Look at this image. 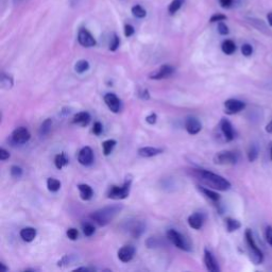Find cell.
Segmentation results:
<instances>
[{"instance_id":"obj_13","label":"cell","mask_w":272,"mask_h":272,"mask_svg":"<svg viewBox=\"0 0 272 272\" xmlns=\"http://www.w3.org/2000/svg\"><path fill=\"white\" fill-rule=\"evenodd\" d=\"M174 73V68L170 65H163L159 67L155 73L150 75V79L153 80H162V79H166L169 78L170 76H172Z\"/></svg>"},{"instance_id":"obj_53","label":"cell","mask_w":272,"mask_h":272,"mask_svg":"<svg viewBox=\"0 0 272 272\" xmlns=\"http://www.w3.org/2000/svg\"><path fill=\"white\" fill-rule=\"evenodd\" d=\"M0 267H1L2 268V271L3 272H5V271H7V268L4 266V264L3 263H0Z\"/></svg>"},{"instance_id":"obj_32","label":"cell","mask_w":272,"mask_h":272,"mask_svg":"<svg viewBox=\"0 0 272 272\" xmlns=\"http://www.w3.org/2000/svg\"><path fill=\"white\" fill-rule=\"evenodd\" d=\"M89 68H90V64L85 60L79 61L75 66V69L78 74H83V73H85V71L89 70Z\"/></svg>"},{"instance_id":"obj_12","label":"cell","mask_w":272,"mask_h":272,"mask_svg":"<svg viewBox=\"0 0 272 272\" xmlns=\"http://www.w3.org/2000/svg\"><path fill=\"white\" fill-rule=\"evenodd\" d=\"M105 102L108 106V108L113 112V113H118V112L121 111L122 103L115 94H112V93L107 94L105 96Z\"/></svg>"},{"instance_id":"obj_22","label":"cell","mask_w":272,"mask_h":272,"mask_svg":"<svg viewBox=\"0 0 272 272\" xmlns=\"http://www.w3.org/2000/svg\"><path fill=\"white\" fill-rule=\"evenodd\" d=\"M198 189L201 191V193L209 198L210 200H212L213 202H218L220 200V196L216 193V191H214L213 189H209V188H205L203 186H198Z\"/></svg>"},{"instance_id":"obj_33","label":"cell","mask_w":272,"mask_h":272,"mask_svg":"<svg viewBox=\"0 0 272 272\" xmlns=\"http://www.w3.org/2000/svg\"><path fill=\"white\" fill-rule=\"evenodd\" d=\"M132 13L135 17H137V18H143V17H146V15H147L146 10L139 4H136L132 7Z\"/></svg>"},{"instance_id":"obj_9","label":"cell","mask_w":272,"mask_h":272,"mask_svg":"<svg viewBox=\"0 0 272 272\" xmlns=\"http://www.w3.org/2000/svg\"><path fill=\"white\" fill-rule=\"evenodd\" d=\"M78 42L80 45L86 48L94 47L96 45V39L91 34V32L84 28L80 29L78 32Z\"/></svg>"},{"instance_id":"obj_43","label":"cell","mask_w":272,"mask_h":272,"mask_svg":"<svg viewBox=\"0 0 272 272\" xmlns=\"http://www.w3.org/2000/svg\"><path fill=\"white\" fill-rule=\"evenodd\" d=\"M265 237L267 243L272 247V227L268 226L266 228V232H265Z\"/></svg>"},{"instance_id":"obj_48","label":"cell","mask_w":272,"mask_h":272,"mask_svg":"<svg viewBox=\"0 0 272 272\" xmlns=\"http://www.w3.org/2000/svg\"><path fill=\"white\" fill-rule=\"evenodd\" d=\"M233 2L234 0H220V4L222 7H225V9H229V7H231Z\"/></svg>"},{"instance_id":"obj_31","label":"cell","mask_w":272,"mask_h":272,"mask_svg":"<svg viewBox=\"0 0 272 272\" xmlns=\"http://www.w3.org/2000/svg\"><path fill=\"white\" fill-rule=\"evenodd\" d=\"M183 3H184V0H172L169 6H168V12H169V14L173 15L175 12H178L181 9Z\"/></svg>"},{"instance_id":"obj_17","label":"cell","mask_w":272,"mask_h":272,"mask_svg":"<svg viewBox=\"0 0 272 272\" xmlns=\"http://www.w3.org/2000/svg\"><path fill=\"white\" fill-rule=\"evenodd\" d=\"M137 153L141 157H152L163 153V150L154 147H142L138 149Z\"/></svg>"},{"instance_id":"obj_15","label":"cell","mask_w":272,"mask_h":272,"mask_svg":"<svg viewBox=\"0 0 272 272\" xmlns=\"http://www.w3.org/2000/svg\"><path fill=\"white\" fill-rule=\"evenodd\" d=\"M185 128H186V131L191 134V135H196L198 134L200 131H201L202 129V125L201 123H200L197 118L195 117H188L186 119V123H185Z\"/></svg>"},{"instance_id":"obj_27","label":"cell","mask_w":272,"mask_h":272,"mask_svg":"<svg viewBox=\"0 0 272 272\" xmlns=\"http://www.w3.org/2000/svg\"><path fill=\"white\" fill-rule=\"evenodd\" d=\"M226 225H227V230H228V232H230V233L237 231L239 228L242 227V223L239 222L238 220H236V219H233V218H227L226 219Z\"/></svg>"},{"instance_id":"obj_28","label":"cell","mask_w":272,"mask_h":272,"mask_svg":"<svg viewBox=\"0 0 272 272\" xmlns=\"http://www.w3.org/2000/svg\"><path fill=\"white\" fill-rule=\"evenodd\" d=\"M47 187L49 191L57 193V191L61 188V182L54 178H49L47 180Z\"/></svg>"},{"instance_id":"obj_14","label":"cell","mask_w":272,"mask_h":272,"mask_svg":"<svg viewBox=\"0 0 272 272\" xmlns=\"http://www.w3.org/2000/svg\"><path fill=\"white\" fill-rule=\"evenodd\" d=\"M134 254H135V248L133 246L131 245L124 246L118 251V259L123 263H128L133 259Z\"/></svg>"},{"instance_id":"obj_46","label":"cell","mask_w":272,"mask_h":272,"mask_svg":"<svg viewBox=\"0 0 272 272\" xmlns=\"http://www.w3.org/2000/svg\"><path fill=\"white\" fill-rule=\"evenodd\" d=\"M156 119H157L156 114L151 113L150 115H148V116L146 117V122H147L149 125H154V124L156 123Z\"/></svg>"},{"instance_id":"obj_35","label":"cell","mask_w":272,"mask_h":272,"mask_svg":"<svg viewBox=\"0 0 272 272\" xmlns=\"http://www.w3.org/2000/svg\"><path fill=\"white\" fill-rule=\"evenodd\" d=\"M11 175L13 178L19 179L22 175V169L19 166H12L11 167Z\"/></svg>"},{"instance_id":"obj_52","label":"cell","mask_w":272,"mask_h":272,"mask_svg":"<svg viewBox=\"0 0 272 272\" xmlns=\"http://www.w3.org/2000/svg\"><path fill=\"white\" fill-rule=\"evenodd\" d=\"M77 270H83V271H94L96 270L95 268H86V267H81V268H78Z\"/></svg>"},{"instance_id":"obj_5","label":"cell","mask_w":272,"mask_h":272,"mask_svg":"<svg viewBox=\"0 0 272 272\" xmlns=\"http://www.w3.org/2000/svg\"><path fill=\"white\" fill-rule=\"evenodd\" d=\"M166 235H167V238L169 239V241L175 247L179 248V249H181L183 251H190V245H189L188 241L181 233H179V232L171 229L167 232Z\"/></svg>"},{"instance_id":"obj_16","label":"cell","mask_w":272,"mask_h":272,"mask_svg":"<svg viewBox=\"0 0 272 272\" xmlns=\"http://www.w3.org/2000/svg\"><path fill=\"white\" fill-rule=\"evenodd\" d=\"M204 263H205V266H206L207 270L211 271V272H218L220 270L218 264H217V261L215 260L214 255L209 250L204 251Z\"/></svg>"},{"instance_id":"obj_23","label":"cell","mask_w":272,"mask_h":272,"mask_svg":"<svg viewBox=\"0 0 272 272\" xmlns=\"http://www.w3.org/2000/svg\"><path fill=\"white\" fill-rule=\"evenodd\" d=\"M221 49H222L223 53L231 55L236 51V45L233 41H231V39H226V41L223 42L221 45Z\"/></svg>"},{"instance_id":"obj_4","label":"cell","mask_w":272,"mask_h":272,"mask_svg":"<svg viewBox=\"0 0 272 272\" xmlns=\"http://www.w3.org/2000/svg\"><path fill=\"white\" fill-rule=\"evenodd\" d=\"M131 179L127 180L123 186H111L108 193V198L113 200H123L129 197L131 188Z\"/></svg>"},{"instance_id":"obj_7","label":"cell","mask_w":272,"mask_h":272,"mask_svg":"<svg viewBox=\"0 0 272 272\" xmlns=\"http://www.w3.org/2000/svg\"><path fill=\"white\" fill-rule=\"evenodd\" d=\"M245 108H246V103L238 99H228L225 102L226 113L230 115L237 114L239 113V112H242Z\"/></svg>"},{"instance_id":"obj_24","label":"cell","mask_w":272,"mask_h":272,"mask_svg":"<svg viewBox=\"0 0 272 272\" xmlns=\"http://www.w3.org/2000/svg\"><path fill=\"white\" fill-rule=\"evenodd\" d=\"M68 163H69V159L66 157V154L64 153V152H61L60 154L55 155L54 164H55V167H57L58 169H62L63 167H65L66 165H68Z\"/></svg>"},{"instance_id":"obj_51","label":"cell","mask_w":272,"mask_h":272,"mask_svg":"<svg viewBox=\"0 0 272 272\" xmlns=\"http://www.w3.org/2000/svg\"><path fill=\"white\" fill-rule=\"evenodd\" d=\"M267 20H268L269 26L272 27V12L268 13V15H267Z\"/></svg>"},{"instance_id":"obj_25","label":"cell","mask_w":272,"mask_h":272,"mask_svg":"<svg viewBox=\"0 0 272 272\" xmlns=\"http://www.w3.org/2000/svg\"><path fill=\"white\" fill-rule=\"evenodd\" d=\"M129 231L133 237L137 238L143 233V231H145V227H143V225L140 222H135L133 226L129 227Z\"/></svg>"},{"instance_id":"obj_44","label":"cell","mask_w":272,"mask_h":272,"mask_svg":"<svg viewBox=\"0 0 272 272\" xmlns=\"http://www.w3.org/2000/svg\"><path fill=\"white\" fill-rule=\"evenodd\" d=\"M134 32H135V30H134L133 26H131V25H126L125 26V35L127 37L132 36L134 34Z\"/></svg>"},{"instance_id":"obj_45","label":"cell","mask_w":272,"mask_h":272,"mask_svg":"<svg viewBox=\"0 0 272 272\" xmlns=\"http://www.w3.org/2000/svg\"><path fill=\"white\" fill-rule=\"evenodd\" d=\"M93 132H94V134H96V135H100V134L102 133V125H101L99 122H97V123H95V124H94Z\"/></svg>"},{"instance_id":"obj_18","label":"cell","mask_w":272,"mask_h":272,"mask_svg":"<svg viewBox=\"0 0 272 272\" xmlns=\"http://www.w3.org/2000/svg\"><path fill=\"white\" fill-rule=\"evenodd\" d=\"M187 221H188V225L191 228L195 230H199L203 226V216L200 213H194L193 215L189 216Z\"/></svg>"},{"instance_id":"obj_8","label":"cell","mask_w":272,"mask_h":272,"mask_svg":"<svg viewBox=\"0 0 272 272\" xmlns=\"http://www.w3.org/2000/svg\"><path fill=\"white\" fill-rule=\"evenodd\" d=\"M30 138H31V134L25 127L17 128V129L14 130L12 133L13 141L15 143H18V145H23V143L28 142Z\"/></svg>"},{"instance_id":"obj_47","label":"cell","mask_w":272,"mask_h":272,"mask_svg":"<svg viewBox=\"0 0 272 272\" xmlns=\"http://www.w3.org/2000/svg\"><path fill=\"white\" fill-rule=\"evenodd\" d=\"M9 157H10L9 151H6L3 148L0 149V159H1V161H5V159H7Z\"/></svg>"},{"instance_id":"obj_1","label":"cell","mask_w":272,"mask_h":272,"mask_svg":"<svg viewBox=\"0 0 272 272\" xmlns=\"http://www.w3.org/2000/svg\"><path fill=\"white\" fill-rule=\"evenodd\" d=\"M193 172L195 177L200 180V182H202L213 189L226 191L231 188V183L219 174H216L205 169H194Z\"/></svg>"},{"instance_id":"obj_20","label":"cell","mask_w":272,"mask_h":272,"mask_svg":"<svg viewBox=\"0 0 272 272\" xmlns=\"http://www.w3.org/2000/svg\"><path fill=\"white\" fill-rule=\"evenodd\" d=\"M90 122H91V116L89 113H87V112H80V113H78L74 116V119H73L74 124L80 125L82 127L87 126L90 124Z\"/></svg>"},{"instance_id":"obj_39","label":"cell","mask_w":272,"mask_h":272,"mask_svg":"<svg viewBox=\"0 0 272 272\" xmlns=\"http://www.w3.org/2000/svg\"><path fill=\"white\" fill-rule=\"evenodd\" d=\"M249 22L252 23V25L255 27V28H258L260 30L262 29H265L266 26L264 25V21L261 20V19H255V18H249ZM263 31V30H262Z\"/></svg>"},{"instance_id":"obj_38","label":"cell","mask_w":272,"mask_h":272,"mask_svg":"<svg viewBox=\"0 0 272 272\" xmlns=\"http://www.w3.org/2000/svg\"><path fill=\"white\" fill-rule=\"evenodd\" d=\"M119 44H121V39H119V37L116 34H114L113 39H112L111 45H110V50L111 51H116L117 48L119 47Z\"/></svg>"},{"instance_id":"obj_2","label":"cell","mask_w":272,"mask_h":272,"mask_svg":"<svg viewBox=\"0 0 272 272\" xmlns=\"http://www.w3.org/2000/svg\"><path fill=\"white\" fill-rule=\"evenodd\" d=\"M123 207L119 205H112V206H106L103 209H100L98 211L94 212L91 215V218L97 223L100 227H105L113 220L118 213L122 211Z\"/></svg>"},{"instance_id":"obj_30","label":"cell","mask_w":272,"mask_h":272,"mask_svg":"<svg viewBox=\"0 0 272 272\" xmlns=\"http://www.w3.org/2000/svg\"><path fill=\"white\" fill-rule=\"evenodd\" d=\"M259 147L257 145H251L249 150H248V159H249V162H254L259 157Z\"/></svg>"},{"instance_id":"obj_50","label":"cell","mask_w":272,"mask_h":272,"mask_svg":"<svg viewBox=\"0 0 272 272\" xmlns=\"http://www.w3.org/2000/svg\"><path fill=\"white\" fill-rule=\"evenodd\" d=\"M265 130H266V132L267 133H270V134H272V121L266 126V128H265Z\"/></svg>"},{"instance_id":"obj_11","label":"cell","mask_w":272,"mask_h":272,"mask_svg":"<svg viewBox=\"0 0 272 272\" xmlns=\"http://www.w3.org/2000/svg\"><path fill=\"white\" fill-rule=\"evenodd\" d=\"M220 129H221V132H222L223 136H225L227 141H232L235 138L234 128H233V126H232V124L228 121V119H226V118L222 119L221 123H220Z\"/></svg>"},{"instance_id":"obj_49","label":"cell","mask_w":272,"mask_h":272,"mask_svg":"<svg viewBox=\"0 0 272 272\" xmlns=\"http://www.w3.org/2000/svg\"><path fill=\"white\" fill-rule=\"evenodd\" d=\"M139 96H140V98H141V99H145V100H148V99H149V93H148L147 90L142 91V92L139 94Z\"/></svg>"},{"instance_id":"obj_19","label":"cell","mask_w":272,"mask_h":272,"mask_svg":"<svg viewBox=\"0 0 272 272\" xmlns=\"http://www.w3.org/2000/svg\"><path fill=\"white\" fill-rule=\"evenodd\" d=\"M20 237L22 238V241H25L27 243H31L33 242L35 237H36V230L34 228H23L20 231Z\"/></svg>"},{"instance_id":"obj_29","label":"cell","mask_w":272,"mask_h":272,"mask_svg":"<svg viewBox=\"0 0 272 272\" xmlns=\"http://www.w3.org/2000/svg\"><path fill=\"white\" fill-rule=\"evenodd\" d=\"M0 84H1V87L4 90H9L13 86V79L11 76L2 74L1 77H0Z\"/></svg>"},{"instance_id":"obj_6","label":"cell","mask_w":272,"mask_h":272,"mask_svg":"<svg viewBox=\"0 0 272 272\" xmlns=\"http://www.w3.org/2000/svg\"><path fill=\"white\" fill-rule=\"evenodd\" d=\"M237 155L232 151L218 152L214 157V162L217 165H235L237 163Z\"/></svg>"},{"instance_id":"obj_54","label":"cell","mask_w":272,"mask_h":272,"mask_svg":"<svg viewBox=\"0 0 272 272\" xmlns=\"http://www.w3.org/2000/svg\"><path fill=\"white\" fill-rule=\"evenodd\" d=\"M21 1H22V0H13V3H14L15 5H17V4H19Z\"/></svg>"},{"instance_id":"obj_37","label":"cell","mask_w":272,"mask_h":272,"mask_svg":"<svg viewBox=\"0 0 272 272\" xmlns=\"http://www.w3.org/2000/svg\"><path fill=\"white\" fill-rule=\"evenodd\" d=\"M242 53L245 57H250L253 53V47L250 44H244L242 46Z\"/></svg>"},{"instance_id":"obj_36","label":"cell","mask_w":272,"mask_h":272,"mask_svg":"<svg viewBox=\"0 0 272 272\" xmlns=\"http://www.w3.org/2000/svg\"><path fill=\"white\" fill-rule=\"evenodd\" d=\"M83 233L85 236H92L95 233V227L91 223H86V225L83 226Z\"/></svg>"},{"instance_id":"obj_26","label":"cell","mask_w":272,"mask_h":272,"mask_svg":"<svg viewBox=\"0 0 272 272\" xmlns=\"http://www.w3.org/2000/svg\"><path fill=\"white\" fill-rule=\"evenodd\" d=\"M117 141L114 139H108L106 141L102 142V148H103V153H105L106 156L110 155L111 152L113 151V149L115 148Z\"/></svg>"},{"instance_id":"obj_40","label":"cell","mask_w":272,"mask_h":272,"mask_svg":"<svg viewBox=\"0 0 272 272\" xmlns=\"http://www.w3.org/2000/svg\"><path fill=\"white\" fill-rule=\"evenodd\" d=\"M218 32H219V33H220L221 35H228V34H229V32H230V30H229L228 26L226 25L225 22L220 21V22H218Z\"/></svg>"},{"instance_id":"obj_34","label":"cell","mask_w":272,"mask_h":272,"mask_svg":"<svg viewBox=\"0 0 272 272\" xmlns=\"http://www.w3.org/2000/svg\"><path fill=\"white\" fill-rule=\"evenodd\" d=\"M51 126H52V122H51V119H46V121L42 124L41 128H39V134H41L42 136H45L47 135L48 133L50 132L51 130Z\"/></svg>"},{"instance_id":"obj_21","label":"cell","mask_w":272,"mask_h":272,"mask_svg":"<svg viewBox=\"0 0 272 272\" xmlns=\"http://www.w3.org/2000/svg\"><path fill=\"white\" fill-rule=\"evenodd\" d=\"M78 188H79L80 196H81L82 200H84V201H89V200L92 199V197L94 195V191L90 185H87V184H80Z\"/></svg>"},{"instance_id":"obj_41","label":"cell","mask_w":272,"mask_h":272,"mask_svg":"<svg viewBox=\"0 0 272 272\" xmlns=\"http://www.w3.org/2000/svg\"><path fill=\"white\" fill-rule=\"evenodd\" d=\"M66 234H67V237L70 239V241H76V239L79 236V232H78L77 229L71 228V229H68Z\"/></svg>"},{"instance_id":"obj_3","label":"cell","mask_w":272,"mask_h":272,"mask_svg":"<svg viewBox=\"0 0 272 272\" xmlns=\"http://www.w3.org/2000/svg\"><path fill=\"white\" fill-rule=\"evenodd\" d=\"M245 236H246L247 245H248V247H249V250H250L251 261L255 264V265H260V264H262L264 261V254H263L262 250L258 247V245L255 244L252 231L250 229H248L246 231Z\"/></svg>"},{"instance_id":"obj_42","label":"cell","mask_w":272,"mask_h":272,"mask_svg":"<svg viewBox=\"0 0 272 272\" xmlns=\"http://www.w3.org/2000/svg\"><path fill=\"white\" fill-rule=\"evenodd\" d=\"M227 19V16L226 15H223V14H215L213 15L210 21L211 22H220V21H223V20H226Z\"/></svg>"},{"instance_id":"obj_10","label":"cell","mask_w":272,"mask_h":272,"mask_svg":"<svg viewBox=\"0 0 272 272\" xmlns=\"http://www.w3.org/2000/svg\"><path fill=\"white\" fill-rule=\"evenodd\" d=\"M79 163L83 166H90L94 161L93 150L90 147H84L79 152L78 155Z\"/></svg>"},{"instance_id":"obj_55","label":"cell","mask_w":272,"mask_h":272,"mask_svg":"<svg viewBox=\"0 0 272 272\" xmlns=\"http://www.w3.org/2000/svg\"><path fill=\"white\" fill-rule=\"evenodd\" d=\"M270 159L272 161V142H271V146H270Z\"/></svg>"}]
</instances>
